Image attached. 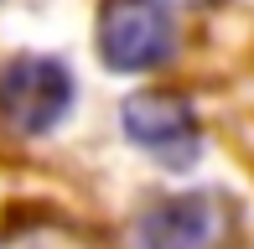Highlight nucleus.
Wrapping results in <instances>:
<instances>
[{"label":"nucleus","instance_id":"obj_1","mask_svg":"<svg viewBox=\"0 0 254 249\" xmlns=\"http://www.w3.org/2000/svg\"><path fill=\"white\" fill-rule=\"evenodd\" d=\"M177 26L161 0H104L99 5V52L114 73H151L171 58Z\"/></svg>","mask_w":254,"mask_h":249},{"label":"nucleus","instance_id":"obj_2","mask_svg":"<svg viewBox=\"0 0 254 249\" xmlns=\"http://www.w3.org/2000/svg\"><path fill=\"white\" fill-rule=\"evenodd\" d=\"M73 109V73L57 58H10L0 67V120L21 135H47Z\"/></svg>","mask_w":254,"mask_h":249},{"label":"nucleus","instance_id":"obj_3","mask_svg":"<svg viewBox=\"0 0 254 249\" xmlns=\"http://www.w3.org/2000/svg\"><path fill=\"white\" fill-rule=\"evenodd\" d=\"M234 229V208L218 192H182L161 197L140 213L135 244L140 249H218Z\"/></svg>","mask_w":254,"mask_h":249},{"label":"nucleus","instance_id":"obj_4","mask_svg":"<svg viewBox=\"0 0 254 249\" xmlns=\"http://www.w3.org/2000/svg\"><path fill=\"white\" fill-rule=\"evenodd\" d=\"M125 120V135L145 151H161V156H182L187 161L197 151V109L187 104L182 94H130L120 109Z\"/></svg>","mask_w":254,"mask_h":249},{"label":"nucleus","instance_id":"obj_5","mask_svg":"<svg viewBox=\"0 0 254 249\" xmlns=\"http://www.w3.org/2000/svg\"><path fill=\"white\" fill-rule=\"evenodd\" d=\"M0 249H99V239H88L83 229H67V223H26V229L5 234Z\"/></svg>","mask_w":254,"mask_h":249}]
</instances>
